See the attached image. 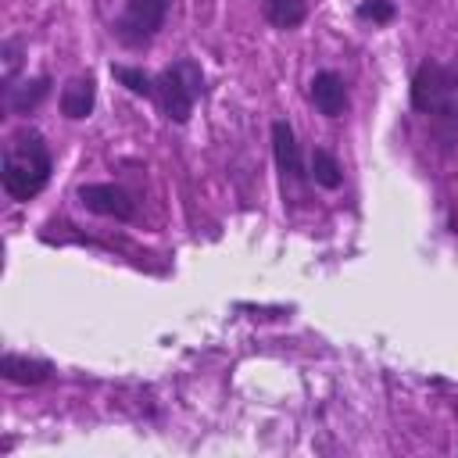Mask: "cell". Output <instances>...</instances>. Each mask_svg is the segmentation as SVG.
Returning a JSON list of instances; mask_svg holds the SVG:
<instances>
[{"label":"cell","mask_w":458,"mask_h":458,"mask_svg":"<svg viewBox=\"0 0 458 458\" xmlns=\"http://www.w3.org/2000/svg\"><path fill=\"white\" fill-rule=\"evenodd\" d=\"M361 21H372V25H386V21H394V4L390 0H361L358 4V11H354Z\"/></svg>","instance_id":"14"},{"label":"cell","mask_w":458,"mask_h":458,"mask_svg":"<svg viewBox=\"0 0 458 458\" xmlns=\"http://www.w3.org/2000/svg\"><path fill=\"white\" fill-rule=\"evenodd\" d=\"M165 14H168V0H125L122 18L114 21V36L125 47H143L157 36Z\"/></svg>","instance_id":"4"},{"label":"cell","mask_w":458,"mask_h":458,"mask_svg":"<svg viewBox=\"0 0 458 458\" xmlns=\"http://www.w3.org/2000/svg\"><path fill=\"white\" fill-rule=\"evenodd\" d=\"M47 93H50V79H47V75L29 79V82H21V86H4V100L11 104L14 114H29Z\"/></svg>","instance_id":"10"},{"label":"cell","mask_w":458,"mask_h":458,"mask_svg":"<svg viewBox=\"0 0 458 458\" xmlns=\"http://www.w3.org/2000/svg\"><path fill=\"white\" fill-rule=\"evenodd\" d=\"M0 376L11 379V383H21V386H36V383H47L50 379V365L47 361L21 358V354H4L0 358Z\"/></svg>","instance_id":"9"},{"label":"cell","mask_w":458,"mask_h":458,"mask_svg":"<svg viewBox=\"0 0 458 458\" xmlns=\"http://www.w3.org/2000/svg\"><path fill=\"white\" fill-rule=\"evenodd\" d=\"M50 168H54V161H50L43 136L36 129H25V132L11 136L7 150H4L0 179L14 200H32L50 182Z\"/></svg>","instance_id":"1"},{"label":"cell","mask_w":458,"mask_h":458,"mask_svg":"<svg viewBox=\"0 0 458 458\" xmlns=\"http://www.w3.org/2000/svg\"><path fill=\"white\" fill-rule=\"evenodd\" d=\"M261 11L276 29H297L308 18L304 0H261Z\"/></svg>","instance_id":"11"},{"label":"cell","mask_w":458,"mask_h":458,"mask_svg":"<svg viewBox=\"0 0 458 458\" xmlns=\"http://www.w3.org/2000/svg\"><path fill=\"white\" fill-rule=\"evenodd\" d=\"M79 204L86 211L114 218V222H132L136 218V200L114 182H86V186H79Z\"/></svg>","instance_id":"5"},{"label":"cell","mask_w":458,"mask_h":458,"mask_svg":"<svg viewBox=\"0 0 458 458\" xmlns=\"http://www.w3.org/2000/svg\"><path fill=\"white\" fill-rule=\"evenodd\" d=\"M272 150H276V165L283 172V179H304V161H301V147H297V136L290 129L286 118H276L272 122Z\"/></svg>","instance_id":"6"},{"label":"cell","mask_w":458,"mask_h":458,"mask_svg":"<svg viewBox=\"0 0 458 458\" xmlns=\"http://www.w3.org/2000/svg\"><path fill=\"white\" fill-rule=\"evenodd\" d=\"M458 97V61L440 64V61H422L411 75V107L422 114L447 111L451 100Z\"/></svg>","instance_id":"3"},{"label":"cell","mask_w":458,"mask_h":458,"mask_svg":"<svg viewBox=\"0 0 458 458\" xmlns=\"http://www.w3.org/2000/svg\"><path fill=\"white\" fill-rule=\"evenodd\" d=\"M93 104H97V82L93 75H75L64 82L61 89V114L79 122V118H89L93 114Z\"/></svg>","instance_id":"8"},{"label":"cell","mask_w":458,"mask_h":458,"mask_svg":"<svg viewBox=\"0 0 458 458\" xmlns=\"http://www.w3.org/2000/svg\"><path fill=\"white\" fill-rule=\"evenodd\" d=\"M311 104L318 107V114L326 118H340L347 111V86L336 72H318L311 79Z\"/></svg>","instance_id":"7"},{"label":"cell","mask_w":458,"mask_h":458,"mask_svg":"<svg viewBox=\"0 0 458 458\" xmlns=\"http://www.w3.org/2000/svg\"><path fill=\"white\" fill-rule=\"evenodd\" d=\"M111 75L136 97H157V79H150L143 68H132V64H111Z\"/></svg>","instance_id":"13"},{"label":"cell","mask_w":458,"mask_h":458,"mask_svg":"<svg viewBox=\"0 0 458 458\" xmlns=\"http://www.w3.org/2000/svg\"><path fill=\"white\" fill-rule=\"evenodd\" d=\"M311 179L326 190H336L344 182V172H340V161L326 150V147H315L311 150Z\"/></svg>","instance_id":"12"},{"label":"cell","mask_w":458,"mask_h":458,"mask_svg":"<svg viewBox=\"0 0 458 458\" xmlns=\"http://www.w3.org/2000/svg\"><path fill=\"white\" fill-rule=\"evenodd\" d=\"M204 93V72L193 57H179L172 61L161 75H157V100H161V111L168 122L182 125L190 122L193 114V104L197 97Z\"/></svg>","instance_id":"2"}]
</instances>
